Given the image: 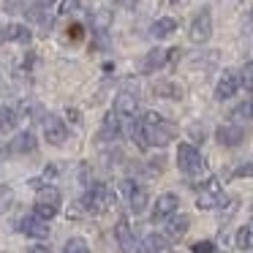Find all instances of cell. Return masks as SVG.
Here are the masks:
<instances>
[{
  "label": "cell",
  "mask_w": 253,
  "mask_h": 253,
  "mask_svg": "<svg viewBox=\"0 0 253 253\" xmlns=\"http://www.w3.org/2000/svg\"><path fill=\"white\" fill-rule=\"evenodd\" d=\"M248 229H251V234H248V248H251V251H253V223L248 226Z\"/></svg>",
  "instance_id": "cell-34"
},
{
  "label": "cell",
  "mask_w": 253,
  "mask_h": 253,
  "mask_svg": "<svg viewBox=\"0 0 253 253\" xmlns=\"http://www.w3.org/2000/svg\"><path fill=\"white\" fill-rule=\"evenodd\" d=\"M153 90H155V95H164V98H180L182 95V90L177 87V84H171V82H158Z\"/></svg>",
  "instance_id": "cell-25"
},
{
  "label": "cell",
  "mask_w": 253,
  "mask_h": 253,
  "mask_svg": "<svg viewBox=\"0 0 253 253\" xmlns=\"http://www.w3.org/2000/svg\"><path fill=\"white\" fill-rule=\"evenodd\" d=\"M240 82H242V84H245V87L253 93V63H248V66L242 68V74H240Z\"/></svg>",
  "instance_id": "cell-29"
},
{
  "label": "cell",
  "mask_w": 253,
  "mask_h": 253,
  "mask_svg": "<svg viewBox=\"0 0 253 253\" xmlns=\"http://www.w3.org/2000/svg\"><path fill=\"white\" fill-rule=\"evenodd\" d=\"M139 112V101L133 93H120L115 98V115L117 117H126V120H133Z\"/></svg>",
  "instance_id": "cell-12"
},
{
  "label": "cell",
  "mask_w": 253,
  "mask_h": 253,
  "mask_svg": "<svg viewBox=\"0 0 253 253\" xmlns=\"http://www.w3.org/2000/svg\"><path fill=\"white\" fill-rule=\"evenodd\" d=\"M177 166H180V171L182 174H199V171H204V158H202V153H199L193 144H188V142H182L180 147H177Z\"/></svg>",
  "instance_id": "cell-3"
},
{
  "label": "cell",
  "mask_w": 253,
  "mask_h": 253,
  "mask_svg": "<svg viewBox=\"0 0 253 253\" xmlns=\"http://www.w3.org/2000/svg\"><path fill=\"white\" fill-rule=\"evenodd\" d=\"M60 202H63V193L57 191L55 185H44L36 196V207H46V210H60Z\"/></svg>",
  "instance_id": "cell-14"
},
{
  "label": "cell",
  "mask_w": 253,
  "mask_h": 253,
  "mask_svg": "<svg viewBox=\"0 0 253 253\" xmlns=\"http://www.w3.org/2000/svg\"><path fill=\"white\" fill-rule=\"evenodd\" d=\"M123 3H126V6H131V8H133V6H136V3H139V0H123Z\"/></svg>",
  "instance_id": "cell-35"
},
{
  "label": "cell",
  "mask_w": 253,
  "mask_h": 253,
  "mask_svg": "<svg viewBox=\"0 0 253 253\" xmlns=\"http://www.w3.org/2000/svg\"><path fill=\"white\" fill-rule=\"evenodd\" d=\"M17 231H22V234H28V237H36V240L49 237V226H46L41 218H36V215H25V218H19L17 220Z\"/></svg>",
  "instance_id": "cell-9"
},
{
  "label": "cell",
  "mask_w": 253,
  "mask_h": 253,
  "mask_svg": "<svg viewBox=\"0 0 253 253\" xmlns=\"http://www.w3.org/2000/svg\"><path fill=\"white\" fill-rule=\"evenodd\" d=\"M120 131H123V123H120V117L115 115V112H109V115L104 117V123H101V131H98V142H112V139H117L120 136Z\"/></svg>",
  "instance_id": "cell-16"
},
{
  "label": "cell",
  "mask_w": 253,
  "mask_h": 253,
  "mask_svg": "<svg viewBox=\"0 0 253 253\" xmlns=\"http://www.w3.org/2000/svg\"><path fill=\"white\" fill-rule=\"evenodd\" d=\"M177 207H180V199H177L174 193H161V196L155 199V204H153V218L155 220L171 218V215L177 212Z\"/></svg>",
  "instance_id": "cell-10"
},
{
  "label": "cell",
  "mask_w": 253,
  "mask_h": 253,
  "mask_svg": "<svg viewBox=\"0 0 253 253\" xmlns=\"http://www.w3.org/2000/svg\"><path fill=\"white\" fill-rule=\"evenodd\" d=\"M79 8V0H57V14H74Z\"/></svg>",
  "instance_id": "cell-28"
},
{
  "label": "cell",
  "mask_w": 253,
  "mask_h": 253,
  "mask_svg": "<svg viewBox=\"0 0 253 253\" xmlns=\"http://www.w3.org/2000/svg\"><path fill=\"white\" fill-rule=\"evenodd\" d=\"M177 30V19L171 17H161L153 22V28H150V33H153V39H169L171 33Z\"/></svg>",
  "instance_id": "cell-20"
},
{
  "label": "cell",
  "mask_w": 253,
  "mask_h": 253,
  "mask_svg": "<svg viewBox=\"0 0 253 253\" xmlns=\"http://www.w3.org/2000/svg\"><path fill=\"white\" fill-rule=\"evenodd\" d=\"M17 128V112L11 106H0V136H6Z\"/></svg>",
  "instance_id": "cell-22"
},
{
  "label": "cell",
  "mask_w": 253,
  "mask_h": 253,
  "mask_svg": "<svg viewBox=\"0 0 253 253\" xmlns=\"http://www.w3.org/2000/svg\"><path fill=\"white\" fill-rule=\"evenodd\" d=\"M169 245L171 242L164 234H147L142 242V251L144 253H169Z\"/></svg>",
  "instance_id": "cell-18"
},
{
  "label": "cell",
  "mask_w": 253,
  "mask_h": 253,
  "mask_svg": "<svg viewBox=\"0 0 253 253\" xmlns=\"http://www.w3.org/2000/svg\"><path fill=\"white\" fill-rule=\"evenodd\" d=\"M115 237H117V245H120L123 253H142V242L133 237L131 226H128V220H120L115 229Z\"/></svg>",
  "instance_id": "cell-8"
},
{
  "label": "cell",
  "mask_w": 253,
  "mask_h": 253,
  "mask_svg": "<svg viewBox=\"0 0 253 253\" xmlns=\"http://www.w3.org/2000/svg\"><path fill=\"white\" fill-rule=\"evenodd\" d=\"M30 253H52V248L49 245H36V248H30Z\"/></svg>",
  "instance_id": "cell-32"
},
{
  "label": "cell",
  "mask_w": 253,
  "mask_h": 253,
  "mask_svg": "<svg viewBox=\"0 0 253 253\" xmlns=\"http://www.w3.org/2000/svg\"><path fill=\"white\" fill-rule=\"evenodd\" d=\"M63 253H90V245L82 240V237H74V240H68V242H66Z\"/></svg>",
  "instance_id": "cell-26"
},
{
  "label": "cell",
  "mask_w": 253,
  "mask_h": 253,
  "mask_svg": "<svg viewBox=\"0 0 253 253\" xmlns=\"http://www.w3.org/2000/svg\"><path fill=\"white\" fill-rule=\"evenodd\" d=\"M191 251H193V253H215V242L202 240V242H196V245H193Z\"/></svg>",
  "instance_id": "cell-30"
},
{
  "label": "cell",
  "mask_w": 253,
  "mask_h": 253,
  "mask_svg": "<svg viewBox=\"0 0 253 253\" xmlns=\"http://www.w3.org/2000/svg\"><path fill=\"white\" fill-rule=\"evenodd\" d=\"M215 139H218V144H223V147H237V144H242V139H245V131H242V126L226 123V126H220L218 131H215Z\"/></svg>",
  "instance_id": "cell-11"
},
{
  "label": "cell",
  "mask_w": 253,
  "mask_h": 253,
  "mask_svg": "<svg viewBox=\"0 0 253 253\" xmlns=\"http://www.w3.org/2000/svg\"><path fill=\"white\" fill-rule=\"evenodd\" d=\"M139 128H142L144 147H166V144L174 139V126H171L166 117H161L158 112H147V115H142Z\"/></svg>",
  "instance_id": "cell-1"
},
{
  "label": "cell",
  "mask_w": 253,
  "mask_h": 253,
  "mask_svg": "<svg viewBox=\"0 0 253 253\" xmlns=\"http://www.w3.org/2000/svg\"><path fill=\"white\" fill-rule=\"evenodd\" d=\"M240 87H242L240 74L231 71V68H226V71L220 74L218 84H215V98H218V101H229L231 95H237V90H240Z\"/></svg>",
  "instance_id": "cell-7"
},
{
  "label": "cell",
  "mask_w": 253,
  "mask_h": 253,
  "mask_svg": "<svg viewBox=\"0 0 253 253\" xmlns=\"http://www.w3.org/2000/svg\"><path fill=\"white\" fill-rule=\"evenodd\" d=\"M11 204H14V191L8 185H0V215L6 212Z\"/></svg>",
  "instance_id": "cell-27"
},
{
  "label": "cell",
  "mask_w": 253,
  "mask_h": 253,
  "mask_svg": "<svg viewBox=\"0 0 253 253\" xmlns=\"http://www.w3.org/2000/svg\"><path fill=\"white\" fill-rule=\"evenodd\" d=\"M39 142H36L33 131H22L19 136H14L11 142V153H19V155H28V153H36Z\"/></svg>",
  "instance_id": "cell-17"
},
{
  "label": "cell",
  "mask_w": 253,
  "mask_h": 253,
  "mask_svg": "<svg viewBox=\"0 0 253 253\" xmlns=\"http://www.w3.org/2000/svg\"><path fill=\"white\" fill-rule=\"evenodd\" d=\"M71 36H74V39H79V36H82V28H79V25H74V28H71Z\"/></svg>",
  "instance_id": "cell-33"
},
{
  "label": "cell",
  "mask_w": 253,
  "mask_h": 253,
  "mask_svg": "<svg viewBox=\"0 0 253 253\" xmlns=\"http://www.w3.org/2000/svg\"><path fill=\"white\" fill-rule=\"evenodd\" d=\"M210 36H212V14H210V8H202V11L191 19L188 39H191L193 44H207Z\"/></svg>",
  "instance_id": "cell-4"
},
{
  "label": "cell",
  "mask_w": 253,
  "mask_h": 253,
  "mask_svg": "<svg viewBox=\"0 0 253 253\" xmlns=\"http://www.w3.org/2000/svg\"><path fill=\"white\" fill-rule=\"evenodd\" d=\"M82 204H84V212H90V215L106 212V210L115 207V191H112L109 185H104V182H95V185H90V191L84 193Z\"/></svg>",
  "instance_id": "cell-2"
},
{
  "label": "cell",
  "mask_w": 253,
  "mask_h": 253,
  "mask_svg": "<svg viewBox=\"0 0 253 253\" xmlns=\"http://www.w3.org/2000/svg\"><path fill=\"white\" fill-rule=\"evenodd\" d=\"M128 204H131V212H144L147 210V204H150V193H147V188H133V193L128 196Z\"/></svg>",
  "instance_id": "cell-21"
},
{
  "label": "cell",
  "mask_w": 253,
  "mask_h": 253,
  "mask_svg": "<svg viewBox=\"0 0 253 253\" xmlns=\"http://www.w3.org/2000/svg\"><path fill=\"white\" fill-rule=\"evenodd\" d=\"M169 3H174V6H177V3H182V0H169Z\"/></svg>",
  "instance_id": "cell-36"
},
{
  "label": "cell",
  "mask_w": 253,
  "mask_h": 253,
  "mask_svg": "<svg viewBox=\"0 0 253 253\" xmlns=\"http://www.w3.org/2000/svg\"><path fill=\"white\" fill-rule=\"evenodd\" d=\"M220 202H223V188H220V182L215 177H210L196 196V207L199 210H215V207H220Z\"/></svg>",
  "instance_id": "cell-5"
},
{
  "label": "cell",
  "mask_w": 253,
  "mask_h": 253,
  "mask_svg": "<svg viewBox=\"0 0 253 253\" xmlns=\"http://www.w3.org/2000/svg\"><path fill=\"white\" fill-rule=\"evenodd\" d=\"M188 226H191V220H188V215H171L169 218V223H166V240L169 242H177V240H182V237H185V231H188Z\"/></svg>",
  "instance_id": "cell-13"
},
{
  "label": "cell",
  "mask_w": 253,
  "mask_h": 253,
  "mask_svg": "<svg viewBox=\"0 0 253 253\" xmlns=\"http://www.w3.org/2000/svg\"><path fill=\"white\" fill-rule=\"evenodd\" d=\"M44 139L49 144H55V147H60V144L66 142L68 128H66V123H63V117H57V115H46L44 117Z\"/></svg>",
  "instance_id": "cell-6"
},
{
  "label": "cell",
  "mask_w": 253,
  "mask_h": 253,
  "mask_svg": "<svg viewBox=\"0 0 253 253\" xmlns=\"http://www.w3.org/2000/svg\"><path fill=\"white\" fill-rule=\"evenodd\" d=\"M231 120H234V126H240V123H253V101H242V104L231 112Z\"/></svg>",
  "instance_id": "cell-23"
},
{
  "label": "cell",
  "mask_w": 253,
  "mask_h": 253,
  "mask_svg": "<svg viewBox=\"0 0 253 253\" xmlns=\"http://www.w3.org/2000/svg\"><path fill=\"white\" fill-rule=\"evenodd\" d=\"M0 39L3 41H17V44H30L33 33H30L28 25H6V28H0Z\"/></svg>",
  "instance_id": "cell-15"
},
{
  "label": "cell",
  "mask_w": 253,
  "mask_h": 253,
  "mask_svg": "<svg viewBox=\"0 0 253 253\" xmlns=\"http://www.w3.org/2000/svg\"><path fill=\"white\" fill-rule=\"evenodd\" d=\"M161 66H166V49H150L142 60V71L153 74V71H158Z\"/></svg>",
  "instance_id": "cell-19"
},
{
  "label": "cell",
  "mask_w": 253,
  "mask_h": 253,
  "mask_svg": "<svg viewBox=\"0 0 253 253\" xmlns=\"http://www.w3.org/2000/svg\"><path fill=\"white\" fill-rule=\"evenodd\" d=\"M90 19H93L95 33H104V30L109 28V22H112V14H109V11H104V8H95V11L90 14Z\"/></svg>",
  "instance_id": "cell-24"
},
{
  "label": "cell",
  "mask_w": 253,
  "mask_h": 253,
  "mask_svg": "<svg viewBox=\"0 0 253 253\" xmlns=\"http://www.w3.org/2000/svg\"><path fill=\"white\" fill-rule=\"evenodd\" d=\"M133 188H136V182H133V180H123V182H120V193H123L126 199L133 193Z\"/></svg>",
  "instance_id": "cell-31"
}]
</instances>
